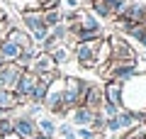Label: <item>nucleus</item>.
Returning <instances> with one entry per match:
<instances>
[{
	"instance_id": "f257e3e1",
	"label": "nucleus",
	"mask_w": 146,
	"mask_h": 139,
	"mask_svg": "<svg viewBox=\"0 0 146 139\" xmlns=\"http://www.w3.org/2000/svg\"><path fill=\"white\" fill-rule=\"evenodd\" d=\"M122 110H131V112H144L146 110V73H136L131 81L124 83Z\"/></svg>"
},
{
	"instance_id": "f03ea898",
	"label": "nucleus",
	"mask_w": 146,
	"mask_h": 139,
	"mask_svg": "<svg viewBox=\"0 0 146 139\" xmlns=\"http://www.w3.org/2000/svg\"><path fill=\"white\" fill-rule=\"evenodd\" d=\"M102 73L105 81H119V83H127L139 73V61H115V59H110L107 63L98 68Z\"/></svg>"
},
{
	"instance_id": "7ed1b4c3",
	"label": "nucleus",
	"mask_w": 146,
	"mask_h": 139,
	"mask_svg": "<svg viewBox=\"0 0 146 139\" xmlns=\"http://www.w3.org/2000/svg\"><path fill=\"white\" fill-rule=\"evenodd\" d=\"M102 39H90V41H78L73 46V59L78 61L80 68H98V51Z\"/></svg>"
},
{
	"instance_id": "20e7f679",
	"label": "nucleus",
	"mask_w": 146,
	"mask_h": 139,
	"mask_svg": "<svg viewBox=\"0 0 146 139\" xmlns=\"http://www.w3.org/2000/svg\"><path fill=\"white\" fill-rule=\"evenodd\" d=\"M85 78L80 76H63V103L68 108H78L83 100V90H85Z\"/></svg>"
},
{
	"instance_id": "39448f33",
	"label": "nucleus",
	"mask_w": 146,
	"mask_h": 139,
	"mask_svg": "<svg viewBox=\"0 0 146 139\" xmlns=\"http://www.w3.org/2000/svg\"><path fill=\"white\" fill-rule=\"evenodd\" d=\"M107 41H110V59H115V61H139V54L129 46V41L122 34H110Z\"/></svg>"
},
{
	"instance_id": "423d86ee",
	"label": "nucleus",
	"mask_w": 146,
	"mask_h": 139,
	"mask_svg": "<svg viewBox=\"0 0 146 139\" xmlns=\"http://www.w3.org/2000/svg\"><path fill=\"white\" fill-rule=\"evenodd\" d=\"M36 81H39L36 73H32L29 68L22 71L20 81H17V86H15V95H17V103H20V105H27V103H29V95H32V90H34Z\"/></svg>"
},
{
	"instance_id": "0eeeda50",
	"label": "nucleus",
	"mask_w": 146,
	"mask_h": 139,
	"mask_svg": "<svg viewBox=\"0 0 146 139\" xmlns=\"http://www.w3.org/2000/svg\"><path fill=\"white\" fill-rule=\"evenodd\" d=\"M12 127H15V134L20 139H39V129H36V120H29L25 115H15L12 117Z\"/></svg>"
},
{
	"instance_id": "6e6552de",
	"label": "nucleus",
	"mask_w": 146,
	"mask_h": 139,
	"mask_svg": "<svg viewBox=\"0 0 146 139\" xmlns=\"http://www.w3.org/2000/svg\"><path fill=\"white\" fill-rule=\"evenodd\" d=\"M105 103V93H102V86L100 83H85V90H83V100H80V105H85V108L90 110H100Z\"/></svg>"
},
{
	"instance_id": "1a4fd4ad",
	"label": "nucleus",
	"mask_w": 146,
	"mask_h": 139,
	"mask_svg": "<svg viewBox=\"0 0 146 139\" xmlns=\"http://www.w3.org/2000/svg\"><path fill=\"white\" fill-rule=\"evenodd\" d=\"M20 76H22V68L17 63H0V88L15 90Z\"/></svg>"
},
{
	"instance_id": "9d476101",
	"label": "nucleus",
	"mask_w": 146,
	"mask_h": 139,
	"mask_svg": "<svg viewBox=\"0 0 146 139\" xmlns=\"http://www.w3.org/2000/svg\"><path fill=\"white\" fill-rule=\"evenodd\" d=\"M95 112H98V110H90V108H85V105H78V108L71 110L68 117H71L73 127H90L93 120H95Z\"/></svg>"
},
{
	"instance_id": "9b49d317",
	"label": "nucleus",
	"mask_w": 146,
	"mask_h": 139,
	"mask_svg": "<svg viewBox=\"0 0 146 139\" xmlns=\"http://www.w3.org/2000/svg\"><path fill=\"white\" fill-rule=\"evenodd\" d=\"M122 20L131 22V25H146V3H141V0H129V7H127V12H124Z\"/></svg>"
},
{
	"instance_id": "f8f14e48",
	"label": "nucleus",
	"mask_w": 146,
	"mask_h": 139,
	"mask_svg": "<svg viewBox=\"0 0 146 139\" xmlns=\"http://www.w3.org/2000/svg\"><path fill=\"white\" fill-rule=\"evenodd\" d=\"M56 63H54V59L49 56V54H44V51H39V56L32 61V66H29V71L32 73H36V76H42V73H51V71H56Z\"/></svg>"
},
{
	"instance_id": "ddd939ff",
	"label": "nucleus",
	"mask_w": 146,
	"mask_h": 139,
	"mask_svg": "<svg viewBox=\"0 0 146 139\" xmlns=\"http://www.w3.org/2000/svg\"><path fill=\"white\" fill-rule=\"evenodd\" d=\"M20 20H22V29H27V32H34V29H39V27H46V25H44V12L42 10L22 12Z\"/></svg>"
},
{
	"instance_id": "4468645a",
	"label": "nucleus",
	"mask_w": 146,
	"mask_h": 139,
	"mask_svg": "<svg viewBox=\"0 0 146 139\" xmlns=\"http://www.w3.org/2000/svg\"><path fill=\"white\" fill-rule=\"evenodd\" d=\"M122 90H124V83H119V81H105V86H102L105 100L119 105V108H122Z\"/></svg>"
},
{
	"instance_id": "2eb2a0df",
	"label": "nucleus",
	"mask_w": 146,
	"mask_h": 139,
	"mask_svg": "<svg viewBox=\"0 0 146 139\" xmlns=\"http://www.w3.org/2000/svg\"><path fill=\"white\" fill-rule=\"evenodd\" d=\"M5 39H10L12 44H17L20 49H29V46H34V41H32L29 32H27V29H22V27H12V29L7 32V37H5Z\"/></svg>"
},
{
	"instance_id": "dca6fc26",
	"label": "nucleus",
	"mask_w": 146,
	"mask_h": 139,
	"mask_svg": "<svg viewBox=\"0 0 146 139\" xmlns=\"http://www.w3.org/2000/svg\"><path fill=\"white\" fill-rule=\"evenodd\" d=\"M17 108H20V103H17L15 90L0 88V112H3V115H10V112H15Z\"/></svg>"
},
{
	"instance_id": "f3484780",
	"label": "nucleus",
	"mask_w": 146,
	"mask_h": 139,
	"mask_svg": "<svg viewBox=\"0 0 146 139\" xmlns=\"http://www.w3.org/2000/svg\"><path fill=\"white\" fill-rule=\"evenodd\" d=\"M20 54H22V49L17 44H12L10 39L0 41V61L3 63H15L17 59H20Z\"/></svg>"
},
{
	"instance_id": "a211bd4d",
	"label": "nucleus",
	"mask_w": 146,
	"mask_h": 139,
	"mask_svg": "<svg viewBox=\"0 0 146 139\" xmlns=\"http://www.w3.org/2000/svg\"><path fill=\"white\" fill-rule=\"evenodd\" d=\"M90 12H93L95 17H102V20L112 22V12H115V7L110 5L107 0H90Z\"/></svg>"
},
{
	"instance_id": "6ab92c4d",
	"label": "nucleus",
	"mask_w": 146,
	"mask_h": 139,
	"mask_svg": "<svg viewBox=\"0 0 146 139\" xmlns=\"http://www.w3.org/2000/svg\"><path fill=\"white\" fill-rule=\"evenodd\" d=\"M78 25H80V29H88V32H95V29H105V27L100 25V17H95L93 12H85L83 7H80Z\"/></svg>"
},
{
	"instance_id": "aec40b11",
	"label": "nucleus",
	"mask_w": 146,
	"mask_h": 139,
	"mask_svg": "<svg viewBox=\"0 0 146 139\" xmlns=\"http://www.w3.org/2000/svg\"><path fill=\"white\" fill-rule=\"evenodd\" d=\"M56 127H58V124L54 122L51 115H42V117H36V129H39V134H51V137H56Z\"/></svg>"
},
{
	"instance_id": "412c9836",
	"label": "nucleus",
	"mask_w": 146,
	"mask_h": 139,
	"mask_svg": "<svg viewBox=\"0 0 146 139\" xmlns=\"http://www.w3.org/2000/svg\"><path fill=\"white\" fill-rule=\"evenodd\" d=\"M49 56L54 59V63H56V66H63V63L71 61V49H68L66 44H61V46H56V49H54Z\"/></svg>"
},
{
	"instance_id": "4be33fe9",
	"label": "nucleus",
	"mask_w": 146,
	"mask_h": 139,
	"mask_svg": "<svg viewBox=\"0 0 146 139\" xmlns=\"http://www.w3.org/2000/svg\"><path fill=\"white\" fill-rule=\"evenodd\" d=\"M36 78H39V76H36ZM46 93H49V83L36 81V86H34V90H32L29 100H32V103H42V105H44V100H46Z\"/></svg>"
},
{
	"instance_id": "5701e85b",
	"label": "nucleus",
	"mask_w": 146,
	"mask_h": 139,
	"mask_svg": "<svg viewBox=\"0 0 146 139\" xmlns=\"http://www.w3.org/2000/svg\"><path fill=\"white\" fill-rule=\"evenodd\" d=\"M12 7L22 12H29V10H42V0H10Z\"/></svg>"
},
{
	"instance_id": "b1692460",
	"label": "nucleus",
	"mask_w": 146,
	"mask_h": 139,
	"mask_svg": "<svg viewBox=\"0 0 146 139\" xmlns=\"http://www.w3.org/2000/svg\"><path fill=\"white\" fill-rule=\"evenodd\" d=\"M44 112H46V110H44V105H42V103H32V100L25 105V110H22V115H25V117H29V120L42 117Z\"/></svg>"
},
{
	"instance_id": "393cba45",
	"label": "nucleus",
	"mask_w": 146,
	"mask_h": 139,
	"mask_svg": "<svg viewBox=\"0 0 146 139\" xmlns=\"http://www.w3.org/2000/svg\"><path fill=\"white\" fill-rule=\"evenodd\" d=\"M42 12H44V25H46L49 29L63 22V12L61 10H42Z\"/></svg>"
},
{
	"instance_id": "a878e982",
	"label": "nucleus",
	"mask_w": 146,
	"mask_h": 139,
	"mask_svg": "<svg viewBox=\"0 0 146 139\" xmlns=\"http://www.w3.org/2000/svg\"><path fill=\"white\" fill-rule=\"evenodd\" d=\"M56 137L58 139H78L76 137V127H73L71 122H61L56 127Z\"/></svg>"
},
{
	"instance_id": "bb28decb",
	"label": "nucleus",
	"mask_w": 146,
	"mask_h": 139,
	"mask_svg": "<svg viewBox=\"0 0 146 139\" xmlns=\"http://www.w3.org/2000/svg\"><path fill=\"white\" fill-rule=\"evenodd\" d=\"M122 137H129V139H146V122H139L136 127H131L129 132H124Z\"/></svg>"
},
{
	"instance_id": "cd10ccee",
	"label": "nucleus",
	"mask_w": 146,
	"mask_h": 139,
	"mask_svg": "<svg viewBox=\"0 0 146 139\" xmlns=\"http://www.w3.org/2000/svg\"><path fill=\"white\" fill-rule=\"evenodd\" d=\"M7 134H15V127H12V115H10V117H0V137H7Z\"/></svg>"
},
{
	"instance_id": "c85d7f7f",
	"label": "nucleus",
	"mask_w": 146,
	"mask_h": 139,
	"mask_svg": "<svg viewBox=\"0 0 146 139\" xmlns=\"http://www.w3.org/2000/svg\"><path fill=\"white\" fill-rule=\"evenodd\" d=\"M119 110H122L119 105H115V103H107V100H105V103H102V108H100V112H102L105 117L110 120V117H115V115L119 112Z\"/></svg>"
},
{
	"instance_id": "c756f323",
	"label": "nucleus",
	"mask_w": 146,
	"mask_h": 139,
	"mask_svg": "<svg viewBox=\"0 0 146 139\" xmlns=\"http://www.w3.org/2000/svg\"><path fill=\"white\" fill-rule=\"evenodd\" d=\"M29 37H32V41H34L36 46L42 44L44 39L49 37V27H39V29H34V32H29Z\"/></svg>"
},
{
	"instance_id": "7c9ffc66",
	"label": "nucleus",
	"mask_w": 146,
	"mask_h": 139,
	"mask_svg": "<svg viewBox=\"0 0 146 139\" xmlns=\"http://www.w3.org/2000/svg\"><path fill=\"white\" fill-rule=\"evenodd\" d=\"M76 137H78V139H100L90 127H78V129H76Z\"/></svg>"
},
{
	"instance_id": "2f4dec72",
	"label": "nucleus",
	"mask_w": 146,
	"mask_h": 139,
	"mask_svg": "<svg viewBox=\"0 0 146 139\" xmlns=\"http://www.w3.org/2000/svg\"><path fill=\"white\" fill-rule=\"evenodd\" d=\"M42 10H61V0H42Z\"/></svg>"
},
{
	"instance_id": "473e14b6",
	"label": "nucleus",
	"mask_w": 146,
	"mask_h": 139,
	"mask_svg": "<svg viewBox=\"0 0 146 139\" xmlns=\"http://www.w3.org/2000/svg\"><path fill=\"white\" fill-rule=\"evenodd\" d=\"M61 5H66V10H78L80 0H61Z\"/></svg>"
},
{
	"instance_id": "72a5a7b5",
	"label": "nucleus",
	"mask_w": 146,
	"mask_h": 139,
	"mask_svg": "<svg viewBox=\"0 0 146 139\" xmlns=\"http://www.w3.org/2000/svg\"><path fill=\"white\" fill-rule=\"evenodd\" d=\"M39 139H56V137H51V134H39Z\"/></svg>"
},
{
	"instance_id": "f704fd0d",
	"label": "nucleus",
	"mask_w": 146,
	"mask_h": 139,
	"mask_svg": "<svg viewBox=\"0 0 146 139\" xmlns=\"http://www.w3.org/2000/svg\"><path fill=\"white\" fill-rule=\"evenodd\" d=\"M3 139H20L17 134H7V137H3Z\"/></svg>"
},
{
	"instance_id": "c9c22d12",
	"label": "nucleus",
	"mask_w": 146,
	"mask_h": 139,
	"mask_svg": "<svg viewBox=\"0 0 146 139\" xmlns=\"http://www.w3.org/2000/svg\"><path fill=\"white\" fill-rule=\"evenodd\" d=\"M107 3H110V5H112V7H115L117 3H119V0H107ZM112 15H115V12H112Z\"/></svg>"
},
{
	"instance_id": "e433bc0d",
	"label": "nucleus",
	"mask_w": 146,
	"mask_h": 139,
	"mask_svg": "<svg viewBox=\"0 0 146 139\" xmlns=\"http://www.w3.org/2000/svg\"><path fill=\"white\" fill-rule=\"evenodd\" d=\"M5 17H7V15H5V10H3V7H0V20H5Z\"/></svg>"
},
{
	"instance_id": "4c0bfd02",
	"label": "nucleus",
	"mask_w": 146,
	"mask_h": 139,
	"mask_svg": "<svg viewBox=\"0 0 146 139\" xmlns=\"http://www.w3.org/2000/svg\"><path fill=\"white\" fill-rule=\"evenodd\" d=\"M80 5H90V0H80Z\"/></svg>"
},
{
	"instance_id": "58836bf2",
	"label": "nucleus",
	"mask_w": 146,
	"mask_h": 139,
	"mask_svg": "<svg viewBox=\"0 0 146 139\" xmlns=\"http://www.w3.org/2000/svg\"><path fill=\"white\" fill-rule=\"evenodd\" d=\"M119 139H129V137H119Z\"/></svg>"
},
{
	"instance_id": "ea45409f",
	"label": "nucleus",
	"mask_w": 146,
	"mask_h": 139,
	"mask_svg": "<svg viewBox=\"0 0 146 139\" xmlns=\"http://www.w3.org/2000/svg\"><path fill=\"white\" fill-rule=\"evenodd\" d=\"M0 139H3V137H0Z\"/></svg>"
},
{
	"instance_id": "a19ab883",
	"label": "nucleus",
	"mask_w": 146,
	"mask_h": 139,
	"mask_svg": "<svg viewBox=\"0 0 146 139\" xmlns=\"http://www.w3.org/2000/svg\"><path fill=\"white\" fill-rule=\"evenodd\" d=\"M56 139H58V137H56Z\"/></svg>"
}]
</instances>
